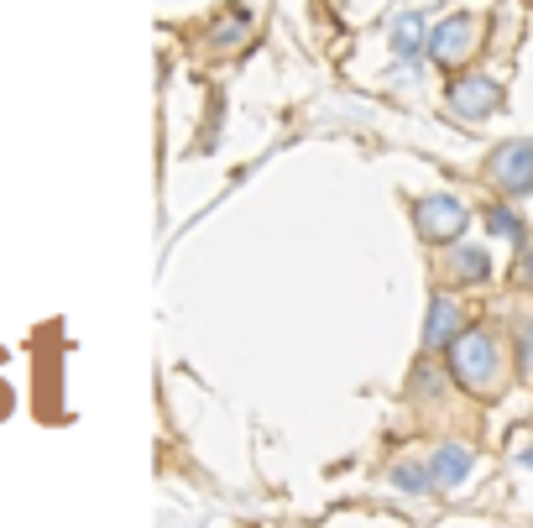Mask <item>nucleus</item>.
I'll list each match as a JSON object with an SVG mask.
<instances>
[{"instance_id": "9", "label": "nucleus", "mask_w": 533, "mask_h": 528, "mask_svg": "<svg viewBox=\"0 0 533 528\" xmlns=\"http://www.w3.org/2000/svg\"><path fill=\"white\" fill-rule=\"evenodd\" d=\"M241 37H246V11H230L225 21H215V27H210V42H215V48H236Z\"/></svg>"}, {"instance_id": "2", "label": "nucleus", "mask_w": 533, "mask_h": 528, "mask_svg": "<svg viewBox=\"0 0 533 528\" xmlns=\"http://www.w3.org/2000/svg\"><path fill=\"white\" fill-rule=\"evenodd\" d=\"M413 220H419L424 241H455V231L466 225V204L450 199V194H434V199H424L419 210H413Z\"/></svg>"}, {"instance_id": "15", "label": "nucleus", "mask_w": 533, "mask_h": 528, "mask_svg": "<svg viewBox=\"0 0 533 528\" xmlns=\"http://www.w3.org/2000/svg\"><path fill=\"white\" fill-rule=\"evenodd\" d=\"M523 461H528V466H533V445H528V450H523Z\"/></svg>"}, {"instance_id": "4", "label": "nucleus", "mask_w": 533, "mask_h": 528, "mask_svg": "<svg viewBox=\"0 0 533 528\" xmlns=\"http://www.w3.org/2000/svg\"><path fill=\"white\" fill-rule=\"evenodd\" d=\"M476 21L471 16H455V21H445V27H434V37H429V53L445 63V68H455V63H466L471 58V48H476Z\"/></svg>"}, {"instance_id": "6", "label": "nucleus", "mask_w": 533, "mask_h": 528, "mask_svg": "<svg viewBox=\"0 0 533 528\" xmlns=\"http://www.w3.org/2000/svg\"><path fill=\"white\" fill-rule=\"evenodd\" d=\"M455 330H460V309H455V298H434L424 340H429V346H450V340H455Z\"/></svg>"}, {"instance_id": "7", "label": "nucleus", "mask_w": 533, "mask_h": 528, "mask_svg": "<svg viewBox=\"0 0 533 528\" xmlns=\"http://www.w3.org/2000/svg\"><path fill=\"white\" fill-rule=\"evenodd\" d=\"M471 471V450H460V445H445L434 455V481H445V487H455V481H466Z\"/></svg>"}, {"instance_id": "10", "label": "nucleus", "mask_w": 533, "mask_h": 528, "mask_svg": "<svg viewBox=\"0 0 533 528\" xmlns=\"http://www.w3.org/2000/svg\"><path fill=\"white\" fill-rule=\"evenodd\" d=\"M455 272H460V278H486V257L476 246H460L455 251Z\"/></svg>"}, {"instance_id": "5", "label": "nucleus", "mask_w": 533, "mask_h": 528, "mask_svg": "<svg viewBox=\"0 0 533 528\" xmlns=\"http://www.w3.org/2000/svg\"><path fill=\"white\" fill-rule=\"evenodd\" d=\"M497 84L492 79H481V74H471V79H460V84H450V105H455V116H466V121H476V116H492L497 110Z\"/></svg>"}, {"instance_id": "12", "label": "nucleus", "mask_w": 533, "mask_h": 528, "mask_svg": "<svg viewBox=\"0 0 533 528\" xmlns=\"http://www.w3.org/2000/svg\"><path fill=\"white\" fill-rule=\"evenodd\" d=\"M392 481H398L403 492H424L429 487V471L424 466H398V471H392Z\"/></svg>"}, {"instance_id": "1", "label": "nucleus", "mask_w": 533, "mask_h": 528, "mask_svg": "<svg viewBox=\"0 0 533 528\" xmlns=\"http://www.w3.org/2000/svg\"><path fill=\"white\" fill-rule=\"evenodd\" d=\"M450 372L460 387L471 393H497L502 382V351L492 330H466L460 340H450Z\"/></svg>"}, {"instance_id": "3", "label": "nucleus", "mask_w": 533, "mask_h": 528, "mask_svg": "<svg viewBox=\"0 0 533 528\" xmlns=\"http://www.w3.org/2000/svg\"><path fill=\"white\" fill-rule=\"evenodd\" d=\"M492 178L507 194H528L533 189V142H507L492 152Z\"/></svg>"}, {"instance_id": "8", "label": "nucleus", "mask_w": 533, "mask_h": 528, "mask_svg": "<svg viewBox=\"0 0 533 528\" xmlns=\"http://www.w3.org/2000/svg\"><path fill=\"white\" fill-rule=\"evenodd\" d=\"M392 48H398L403 58H419L424 53V21L419 16H403L398 32H392Z\"/></svg>"}, {"instance_id": "11", "label": "nucleus", "mask_w": 533, "mask_h": 528, "mask_svg": "<svg viewBox=\"0 0 533 528\" xmlns=\"http://www.w3.org/2000/svg\"><path fill=\"white\" fill-rule=\"evenodd\" d=\"M486 225H492L502 241H518V236H523V220H518V215H507V210H486Z\"/></svg>"}, {"instance_id": "14", "label": "nucleus", "mask_w": 533, "mask_h": 528, "mask_svg": "<svg viewBox=\"0 0 533 528\" xmlns=\"http://www.w3.org/2000/svg\"><path fill=\"white\" fill-rule=\"evenodd\" d=\"M523 283H533V251H528V257H523Z\"/></svg>"}, {"instance_id": "13", "label": "nucleus", "mask_w": 533, "mask_h": 528, "mask_svg": "<svg viewBox=\"0 0 533 528\" xmlns=\"http://www.w3.org/2000/svg\"><path fill=\"white\" fill-rule=\"evenodd\" d=\"M518 372L533 382V325H523V330H518Z\"/></svg>"}]
</instances>
